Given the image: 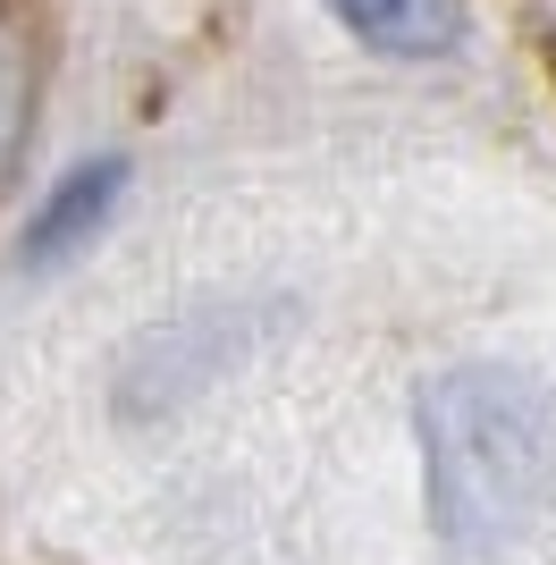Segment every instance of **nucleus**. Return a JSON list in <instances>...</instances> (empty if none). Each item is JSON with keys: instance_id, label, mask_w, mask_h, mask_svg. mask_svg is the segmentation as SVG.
Returning a JSON list of instances; mask_svg holds the SVG:
<instances>
[{"instance_id": "nucleus-4", "label": "nucleus", "mask_w": 556, "mask_h": 565, "mask_svg": "<svg viewBox=\"0 0 556 565\" xmlns=\"http://www.w3.org/2000/svg\"><path fill=\"white\" fill-rule=\"evenodd\" d=\"M25 110H34V51H25L18 25L0 18V178H9V161L25 143Z\"/></svg>"}, {"instance_id": "nucleus-5", "label": "nucleus", "mask_w": 556, "mask_h": 565, "mask_svg": "<svg viewBox=\"0 0 556 565\" xmlns=\"http://www.w3.org/2000/svg\"><path fill=\"white\" fill-rule=\"evenodd\" d=\"M539 51H548V76H556V25H548V34H539Z\"/></svg>"}, {"instance_id": "nucleus-2", "label": "nucleus", "mask_w": 556, "mask_h": 565, "mask_svg": "<svg viewBox=\"0 0 556 565\" xmlns=\"http://www.w3.org/2000/svg\"><path fill=\"white\" fill-rule=\"evenodd\" d=\"M118 194H127V161H118V152L68 169V178L34 203V220H25V270H60L68 254H85L93 236L110 228Z\"/></svg>"}, {"instance_id": "nucleus-1", "label": "nucleus", "mask_w": 556, "mask_h": 565, "mask_svg": "<svg viewBox=\"0 0 556 565\" xmlns=\"http://www.w3.org/2000/svg\"><path fill=\"white\" fill-rule=\"evenodd\" d=\"M421 490L456 557H506L556 498V397L514 363H456L414 397Z\"/></svg>"}, {"instance_id": "nucleus-3", "label": "nucleus", "mask_w": 556, "mask_h": 565, "mask_svg": "<svg viewBox=\"0 0 556 565\" xmlns=\"http://www.w3.org/2000/svg\"><path fill=\"white\" fill-rule=\"evenodd\" d=\"M329 9L379 60H447L463 43V0H329Z\"/></svg>"}]
</instances>
